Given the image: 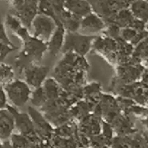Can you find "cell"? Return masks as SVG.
Here are the masks:
<instances>
[{
  "label": "cell",
  "mask_w": 148,
  "mask_h": 148,
  "mask_svg": "<svg viewBox=\"0 0 148 148\" xmlns=\"http://www.w3.org/2000/svg\"><path fill=\"white\" fill-rule=\"evenodd\" d=\"M15 128V121L10 112L7 108L0 110V140H8Z\"/></svg>",
  "instance_id": "9"
},
{
  "label": "cell",
  "mask_w": 148,
  "mask_h": 148,
  "mask_svg": "<svg viewBox=\"0 0 148 148\" xmlns=\"http://www.w3.org/2000/svg\"><path fill=\"white\" fill-rule=\"evenodd\" d=\"M18 49L14 45H9L5 42H0V63L3 62L5 58L12 52Z\"/></svg>",
  "instance_id": "19"
},
{
  "label": "cell",
  "mask_w": 148,
  "mask_h": 148,
  "mask_svg": "<svg viewBox=\"0 0 148 148\" xmlns=\"http://www.w3.org/2000/svg\"><path fill=\"white\" fill-rule=\"evenodd\" d=\"M24 73L25 82L30 87L37 89L43 86L49 72V68L43 65L31 64L22 71Z\"/></svg>",
  "instance_id": "5"
},
{
  "label": "cell",
  "mask_w": 148,
  "mask_h": 148,
  "mask_svg": "<svg viewBox=\"0 0 148 148\" xmlns=\"http://www.w3.org/2000/svg\"><path fill=\"white\" fill-rule=\"evenodd\" d=\"M133 16L142 22L148 21V3L142 0H136L131 5Z\"/></svg>",
  "instance_id": "12"
},
{
  "label": "cell",
  "mask_w": 148,
  "mask_h": 148,
  "mask_svg": "<svg viewBox=\"0 0 148 148\" xmlns=\"http://www.w3.org/2000/svg\"><path fill=\"white\" fill-rule=\"evenodd\" d=\"M136 52L138 53V55H147L148 54V39H147L146 40L144 41L142 43H141L139 45V47H137L136 49Z\"/></svg>",
  "instance_id": "24"
},
{
  "label": "cell",
  "mask_w": 148,
  "mask_h": 148,
  "mask_svg": "<svg viewBox=\"0 0 148 148\" xmlns=\"http://www.w3.org/2000/svg\"><path fill=\"white\" fill-rule=\"evenodd\" d=\"M2 143H3V142H2V141L0 140V148L2 147Z\"/></svg>",
  "instance_id": "26"
},
{
  "label": "cell",
  "mask_w": 148,
  "mask_h": 148,
  "mask_svg": "<svg viewBox=\"0 0 148 148\" xmlns=\"http://www.w3.org/2000/svg\"><path fill=\"white\" fill-rule=\"evenodd\" d=\"M29 116L32 119L34 126H36L39 128L40 127V129H43L44 131H46V132H48L51 129L50 126L45 121L40 113H38L34 108H31V107H29Z\"/></svg>",
  "instance_id": "14"
},
{
  "label": "cell",
  "mask_w": 148,
  "mask_h": 148,
  "mask_svg": "<svg viewBox=\"0 0 148 148\" xmlns=\"http://www.w3.org/2000/svg\"><path fill=\"white\" fill-rule=\"evenodd\" d=\"M12 148H27L28 145V139L21 134H12L10 138Z\"/></svg>",
  "instance_id": "18"
},
{
  "label": "cell",
  "mask_w": 148,
  "mask_h": 148,
  "mask_svg": "<svg viewBox=\"0 0 148 148\" xmlns=\"http://www.w3.org/2000/svg\"><path fill=\"white\" fill-rule=\"evenodd\" d=\"M8 97L5 92L4 86H0V110L6 109L8 104Z\"/></svg>",
  "instance_id": "23"
},
{
  "label": "cell",
  "mask_w": 148,
  "mask_h": 148,
  "mask_svg": "<svg viewBox=\"0 0 148 148\" xmlns=\"http://www.w3.org/2000/svg\"><path fill=\"white\" fill-rule=\"evenodd\" d=\"M5 27L9 28L12 33L16 34L23 26H24L19 19L13 14H8L5 19Z\"/></svg>",
  "instance_id": "16"
},
{
  "label": "cell",
  "mask_w": 148,
  "mask_h": 148,
  "mask_svg": "<svg viewBox=\"0 0 148 148\" xmlns=\"http://www.w3.org/2000/svg\"><path fill=\"white\" fill-rule=\"evenodd\" d=\"M136 32L133 28H130V27L124 28L122 31V36L126 40H133L136 36Z\"/></svg>",
  "instance_id": "22"
},
{
  "label": "cell",
  "mask_w": 148,
  "mask_h": 148,
  "mask_svg": "<svg viewBox=\"0 0 148 148\" xmlns=\"http://www.w3.org/2000/svg\"><path fill=\"white\" fill-rule=\"evenodd\" d=\"M0 42H5L9 45H14L8 37L6 31V27L5 25V21H3L1 13H0Z\"/></svg>",
  "instance_id": "21"
},
{
  "label": "cell",
  "mask_w": 148,
  "mask_h": 148,
  "mask_svg": "<svg viewBox=\"0 0 148 148\" xmlns=\"http://www.w3.org/2000/svg\"><path fill=\"white\" fill-rule=\"evenodd\" d=\"M146 1H148V0H146Z\"/></svg>",
  "instance_id": "28"
},
{
  "label": "cell",
  "mask_w": 148,
  "mask_h": 148,
  "mask_svg": "<svg viewBox=\"0 0 148 148\" xmlns=\"http://www.w3.org/2000/svg\"><path fill=\"white\" fill-rule=\"evenodd\" d=\"M65 10L82 19L92 12V6L86 0H65Z\"/></svg>",
  "instance_id": "10"
},
{
  "label": "cell",
  "mask_w": 148,
  "mask_h": 148,
  "mask_svg": "<svg viewBox=\"0 0 148 148\" xmlns=\"http://www.w3.org/2000/svg\"><path fill=\"white\" fill-rule=\"evenodd\" d=\"M46 98L47 96L45 90H44L43 87L41 86V87L35 89L34 93H31L30 99H31L32 104L35 105L36 106H41L45 102Z\"/></svg>",
  "instance_id": "17"
},
{
  "label": "cell",
  "mask_w": 148,
  "mask_h": 148,
  "mask_svg": "<svg viewBox=\"0 0 148 148\" xmlns=\"http://www.w3.org/2000/svg\"><path fill=\"white\" fill-rule=\"evenodd\" d=\"M105 28V23L96 14L91 12L81 21L80 29L86 34L99 32Z\"/></svg>",
  "instance_id": "11"
},
{
  "label": "cell",
  "mask_w": 148,
  "mask_h": 148,
  "mask_svg": "<svg viewBox=\"0 0 148 148\" xmlns=\"http://www.w3.org/2000/svg\"><path fill=\"white\" fill-rule=\"evenodd\" d=\"M15 78V71L11 65L2 62L0 63V86H5L10 83Z\"/></svg>",
  "instance_id": "13"
},
{
  "label": "cell",
  "mask_w": 148,
  "mask_h": 148,
  "mask_svg": "<svg viewBox=\"0 0 148 148\" xmlns=\"http://www.w3.org/2000/svg\"><path fill=\"white\" fill-rule=\"evenodd\" d=\"M39 0H25L19 7L14 9L15 15L23 25L30 29L31 23L39 14Z\"/></svg>",
  "instance_id": "6"
},
{
  "label": "cell",
  "mask_w": 148,
  "mask_h": 148,
  "mask_svg": "<svg viewBox=\"0 0 148 148\" xmlns=\"http://www.w3.org/2000/svg\"><path fill=\"white\" fill-rule=\"evenodd\" d=\"M95 38L94 36L79 34L77 32H68L65 35L62 50L65 52H75L84 56L89 52Z\"/></svg>",
  "instance_id": "4"
},
{
  "label": "cell",
  "mask_w": 148,
  "mask_h": 148,
  "mask_svg": "<svg viewBox=\"0 0 148 148\" xmlns=\"http://www.w3.org/2000/svg\"><path fill=\"white\" fill-rule=\"evenodd\" d=\"M134 21V20L132 12L126 10H122L116 16V23L121 27H131Z\"/></svg>",
  "instance_id": "15"
},
{
  "label": "cell",
  "mask_w": 148,
  "mask_h": 148,
  "mask_svg": "<svg viewBox=\"0 0 148 148\" xmlns=\"http://www.w3.org/2000/svg\"><path fill=\"white\" fill-rule=\"evenodd\" d=\"M55 10L57 18L65 10V0H47Z\"/></svg>",
  "instance_id": "20"
},
{
  "label": "cell",
  "mask_w": 148,
  "mask_h": 148,
  "mask_svg": "<svg viewBox=\"0 0 148 148\" xmlns=\"http://www.w3.org/2000/svg\"><path fill=\"white\" fill-rule=\"evenodd\" d=\"M46 51H47V44L31 36L23 42L22 49L15 58L17 68L22 71L28 65L40 61Z\"/></svg>",
  "instance_id": "1"
},
{
  "label": "cell",
  "mask_w": 148,
  "mask_h": 148,
  "mask_svg": "<svg viewBox=\"0 0 148 148\" xmlns=\"http://www.w3.org/2000/svg\"><path fill=\"white\" fill-rule=\"evenodd\" d=\"M10 1H11V2H12V0H10Z\"/></svg>",
  "instance_id": "27"
},
{
  "label": "cell",
  "mask_w": 148,
  "mask_h": 148,
  "mask_svg": "<svg viewBox=\"0 0 148 148\" xmlns=\"http://www.w3.org/2000/svg\"><path fill=\"white\" fill-rule=\"evenodd\" d=\"M58 23L47 15L38 14L31 23L29 31L31 36L47 44L57 28Z\"/></svg>",
  "instance_id": "3"
},
{
  "label": "cell",
  "mask_w": 148,
  "mask_h": 148,
  "mask_svg": "<svg viewBox=\"0 0 148 148\" xmlns=\"http://www.w3.org/2000/svg\"><path fill=\"white\" fill-rule=\"evenodd\" d=\"M4 89L8 100L15 108L23 107L31 99V88L25 81L14 79L5 85Z\"/></svg>",
  "instance_id": "2"
},
{
  "label": "cell",
  "mask_w": 148,
  "mask_h": 148,
  "mask_svg": "<svg viewBox=\"0 0 148 148\" xmlns=\"http://www.w3.org/2000/svg\"><path fill=\"white\" fill-rule=\"evenodd\" d=\"M2 148H12V145H11L10 142L9 140L4 141L2 143Z\"/></svg>",
  "instance_id": "25"
},
{
  "label": "cell",
  "mask_w": 148,
  "mask_h": 148,
  "mask_svg": "<svg viewBox=\"0 0 148 148\" xmlns=\"http://www.w3.org/2000/svg\"><path fill=\"white\" fill-rule=\"evenodd\" d=\"M66 30L61 23L58 22L55 32L47 42V51L52 56H56L62 49L65 42Z\"/></svg>",
  "instance_id": "8"
},
{
  "label": "cell",
  "mask_w": 148,
  "mask_h": 148,
  "mask_svg": "<svg viewBox=\"0 0 148 148\" xmlns=\"http://www.w3.org/2000/svg\"><path fill=\"white\" fill-rule=\"evenodd\" d=\"M7 109L11 113L15 121V126L20 134L25 136L31 134L34 132V124L31 116L25 113H21L16 108L8 105Z\"/></svg>",
  "instance_id": "7"
}]
</instances>
